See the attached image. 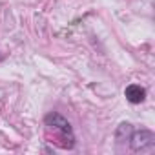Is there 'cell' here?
Segmentation results:
<instances>
[{"label": "cell", "instance_id": "cell-4", "mask_svg": "<svg viewBox=\"0 0 155 155\" xmlns=\"http://www.w3.org/2000/svg\"><path fill=\"white\" fill-rule=\"evenodd\" d=\"M131 131H133V126H131L130 122H122V124H120V126L117 128L115 139H117L119 142H124V140H128V139H130Z\"/></svg>", "mask_w": 155, "mask_h": 155}, {"label": "cell", "instance_id": "cell-1", "mask_svg": "<svg viewBox=\"0 0 155 155\" xmlns=\"http://www.w3.org/2000/svg\"><path fill=\"white\" fill-rule=\"evenodd\" d=\"M44 122H46V126L49 128V130H55L58 135H60V139L64 140V148H73L75 146V133H73V128H71V124L62 117V115H58V113H48L46 115V119H44Z\"/></svg>", "mask_w": 155, "mask_h": 155}, {"label": "cell", "instance_id": "cell-3", "mask_svg": "<svg viewBox=\"0 0 155 155\" xmlns=\"http://www.w3.org/2000/svg\"><path fill=\"white\" fill-rule=\"evenodd\" d=\"M124 95H126L128 102H131V104H140V102L146 99V90H144L142 86H139V84H130V86H126Z\"/></svg>", "mask_w": 155, "mask_h": 155}, {"label": "cell", "instance_id": "cell-2", "mask_svg": "<svg viewBox=\"0 0 155 155\" xmlns=\"http://www.w3.org/2000/svg\"><path fill=\"white\" fill-rule=\"evenodd\" d=\"M128 140L131 151L135 153H150L155 150V133L150 130H133Z\"/></svg>", "mask_w": 155, "mask_h": 155}]
</instances>
